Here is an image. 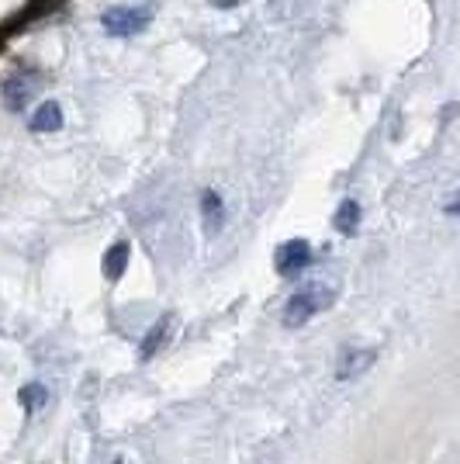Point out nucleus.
Masks as SVG:
<instances>
[{"mask_svg": "<svg viewBox=\"0 0 460 464\" xmlns=\"http://www.w3.org/2000/svg\"><path fill=\"white\" fill-rule=\"evenodd\" d=\"M332 305V291L326 285H308V288L294 291L291 302L284 305V326H302L315 312H322Z\"/></svg>", "mask_w": 460, "mask_h": 464, "instance_id": "1", "label": "nucleus"}, {"mask_svg": "<svg viewBox=\"0 0 460 464\" xmlns=\"http://www.w3.org/2000/svg\"><path fill=\"white\" fill-rule=\"evenodd\" d=\"M153 21V7H108L101 14V24L108 35L115 39H125V35H135V32H146Z\"/></svg>", "mask_w": 460, "mask_h": 464, "instance_id": "2", "label": "nucleus"}, {"mask_svg": "<svg viewBox=\"0 0 460 464\" xmlns=\"http://www.w3.org/2000/svg\"><path fill=\"white\" fill-rule=\"evenodd\" d=\"M311 264V246H308L305 239H288L277 256H273V267L281 277H294V274H302Z\"/></svg>", "mask_w": 460, "mask_h": 464, "instance_id": "3", "label": "nucleus"}, {"mask_svg": "<svg viewBox=\"0 0 460 464\" xmlns=\"http://www.w3.org/2000/svg\"><path fill=\"white\" fill-rule=\"evenodd\" d=\"M378 361V350L370 347H346L340 353V361H336V378L340 382H350V378H357V374H364L370 364Z\"/></svg>", "mask_w": 460, "mask_h": 464, "instance_id": "4", "label": "nucleus"}, {"mask_svg": "<svg viewBox=\"0 0 460 464\" xmlns=\"http://www.w3.org/2000/svg\"><path fill=\"white\" fill-rule=\"evenodd\" d=\"M35 91H39V83L32 77H11L7 83H4V104L11 108V111H24V104L35 97Z\"/></svg>", "mask_w": 460, "mask_h": 464, "instance_id": "5", "label": "nucleus"}, {"mask_svg": "<svg viewBox=\"0 0 460 464\" xmlns=\"http://www.w3.org/2000/svg\"><path fill=\"white\" fill-rule=\"evenodd\" d=\"M28 125H32V132H56V129H62V108L56 101H45Z\"/></svg>", "mask_w": 460, "mask_h": 464, "instance_id": "6", "label": "nucleus"}, {"mask_svg": "<svg viewBox=\"0 0 460 464\" xmlns=\"http://www.w3.org/2000/svg\"><path fill=\"white\" fill-rule=\"evenodd\" d=\"M201 215H205V229L208 232L222 229V222H225V205H222V198L215 191L201 194Z\"/></svg>", "mask_w": 460, "mask_h": 464, "instance_id": "7", "label": "nucleus"}, {"mask_svg": "<svg viewBox=\"0 0 460 464\" xmlns=\"http://www.w3.org/2000/svg\"><path fill=\"white\" fill-rule=\"evenodd\" d=\"M332 226L343 232V236H353L357 226H360V205L353 198H346L343 205L336 208V215H332Z\"/></svg>", "mask_w": 460, "mask_h": 464, "instance_id": "8", "label": "nucleus"}, {"mask_svg": "<svg viewBox=\"0 0 460 464\" xmlns=\"http://www.w3.org/2000/svg\"><path fill=\"white\" fill-rule=\"evenodd\" d=\"M129 267V243H115L111 250L104 253V277L108 281H118Z\"/></svg>", "mask_w": 460, "mask_h": 464, "instance_id": "9", "label": "nucleus"}, {"mask_svg": "<svg viewBox=\"0 0 460 464\" xmlns=\"http://www.w3.org/2000/svg\"><path fill=\"white\" fill-rule=\"evenodd\" d=\"M167 333H170V315H163V319H159V323H156V326L149 329V333H146V340H142V357H146V361L153 357L156 350L163 347Z\"/></svg>", "mask_w": 460, "mask_h": 464, "instance_id": "10", "label": "nucleus"}, {"mask_svg": "<svg viewBox=\"0 0 460 464\" xmlns=\"http://www.w3.org/2000/svg\"><path fill=\"white\" fill-rule=\"evenodd\" d=\"M21 406H24V409H39V406H45V388H42V385L21 388Z\"/></svg>", "mask_w": 460, "mask_h": 464, "instance_id": "11", "label": "nucleus"}, {"mask_svg": "<svg viewBox=\"0 0 460 464\" xmlns=\"http://www.w3.org/2000/svg\"><path fill=\"white\" fill-rule=\"evenodd\" d=\"M446 215H454V218H460V198H454V201L446 205Z\"/></svg>", "mask_w": 460, "mask_h": 464, "instance_id": "12", "label": "nucleus"}, {"mask_svg": "<svg viewBox=\"0 0 460 464\" xmlns=\"http://www.w3.org/2000/svg\"><path fill=\"white\" fill-rule=\"evenodd\" d=\"M235 4H239V0H211V7H222V11H229Z\"/></svg>", "mask_w": 460, "mask_h": 464, "instance_id": "13", "label": "nucleus"}]
</instances>
